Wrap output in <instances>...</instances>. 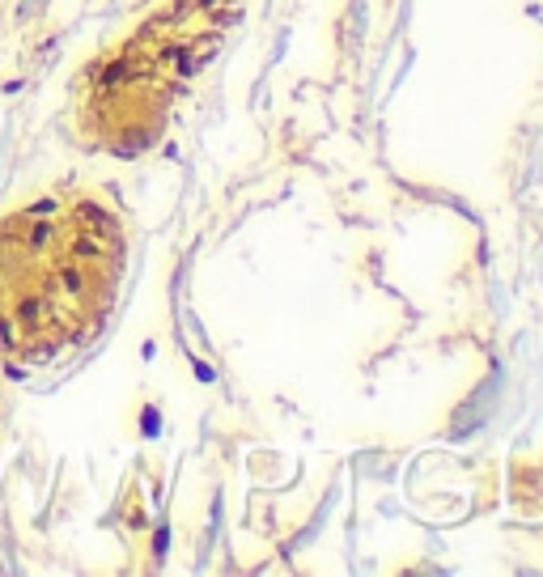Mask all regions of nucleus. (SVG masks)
<instances>
[{
	"label": "nucleus",
	"instance_id": "nucleus-1",
	"mask_svg": "<svg viewBox=\"0 0 543 577\" xmlns=\"http://www.w3.org/2000/svg\"><path fill=\"white\" fill-rule=\"evenodd\" d=\"M124 272V233L86 196H47L0 222V348L51 356L102 323Z\"/></svg>",
	"mask_w": 543,
	"mask_h": 577
}]
</instances>
